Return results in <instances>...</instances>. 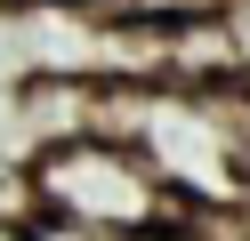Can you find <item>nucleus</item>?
<instances>
[{
  "label": "nucleus",
  "instance_id": "1",
  "mask_svg": "<svg viewBox=\"0 0 250 241\" xmlns=\"http://www.w3.org/2000/svg\"><path fill=\"white\" fill-rule=\"evenodd\" d=\"M17 193H24V217H41V225H81V233H113V241L169 233V225L186 217L178 193L153 177V161L137 153L129 137H105V129L24 153Z\"/></svg>",
  "mask_w": 250,
  "mask_h": 241
},
{
  "label": "nucleus",
  "instance_id": "2",
  "mask_svg": "<svg viewBox=\"0 0 250 241\" xmlns=\"http://www.w3.org/2000/svg\"><path fill=\"white\" fill-rule=\"evenodd\" d=\"M226 32H234V56H242V80H250V0L226 8Z\"/></svg>",
  "mask_w": 250,
  "mask_h": 241
},
{
  "label": "nucleus",
  "instance_id": "3",
  "mask_svg": "<svg viewBox=\"0 0 250 241\" xmlns=\"http://www.w3.org/2000/svg\"><path fill=\"white\" fill-rule=\"evenodd\" d=\"M0 241H41V225L33 217H0Z\"/></svg>",
  "mask_w": 250,
  "mask_h": 241
}]
</instances>
